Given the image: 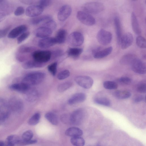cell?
<instances>
[{
	"mask_svg": "<svg viewBox=\"0 0 146 146\" xmlns=\"http://www.w3.org/2000/svg\"><path fill=\"white\" fill-rule=\"evenodd\" d=\"M83 49L81 48H70L67 52L68 55L74 58H77L82 53Z\"/></svg>",
	"mask_w": 146,
	"mask_h": 146,
	"instance_id": "obj_29",
	"label": "cell"
},
{
	"mask_svg": "<svg viewBox=\"0 0 146 146\" xmlns=\"http://www.w3.org/2000/svg\"><path fill=\"white\" fill-rule=\"evenodd\" d=\"M114 22L117 42L120 44L122 35L120 21L118 17L115 16L114 17Z\"/></svg>",
	"mask_w": 146,
	"mask_h": 146,
	"instance_id": "obj_22",
	"label": "cell"
},
{
	"mask_svg": "<svg viewBox=\"0 0 146 146\" xmlns=\"http://www.w3.org/2000/svg\"><path fill=\"white\" fill-rule=\"evenodd\" d=\"M38 96L37 91L35 89L31 88L25 94V100L28 102H32L35 101Z\"/></svg>",
	"mask_w": 146,
	"mask_h": 146,
	"instance_id": "obj_23",
	"label": "cell"
},
{
	"mask_svg": "<svg viewBox=\"0 0 146 146\" xmlns=\"http://www.w3.org/2000/svg\"><path fill=\"white\" fill-rule=\"evenodd\" d=\"M41 27L47 28L53 31L56 28V23L52 19L43 23Z\"/></svg>",
	"mask_w": 146,
	"mask_h": 146,
	"instance_id": "obj_36",
	"label": "cell"
},
{
	"mask_svg": "<svg viewBox=\"0 0 146 146\" xmlns=\"http://www.w3.org/2000/svg\"><path fill=\"white\" fill-rule=\"evenodd\" d=\"M9 88L12 90L25 94L31 88L28 84L21 82L11 84Z\"/></svg>",
	"mask_w": 146,
	"mask_h": 146,
	"instance_id": "obj_14",
	"label": "cell"
},
{
	"mask_svg": "<svg viewBox=\"0 0 146 146\" xmlns=\"http://www.w3.org/2000/svg\"><path fill=\"white\" fill-rule=\"evenodd\" d=\"M76 17L78 20L85 25L91 26L96 23L95 18L89 13L82 11H78Z\"/></svg>",
	"mask_w": 146,
	"mask_h": 146,
	"instance_id": "obj_7",
	"label": "cell"
},
{
	"mask_svg": "<svg viewBox=\"0 0 146 146\" xmlns=\"http://www.w3.org/2000/svg\"><path fill=\"white\" fill-rule=\"evenodd\" d=\"M11 112L19 113L21 112L24 108V104L22 100L18 97H11L8 101Z\"/></svg>",
	"mask_w": 146,
	"mask_h": 146,
	"instance_id": "obj_5",
	"label": "cell"
},
{
	"mask_svg": "<svg viewBox=\"0 0 146 146\" xmlns=\"http://www.w3.org/2000/svg\"><path fill=\"white\" fill-rule=\"evenodd\" d=\"M112 35L109 31L102 29L98 32L97 38L98 42L101 44L106 45L110 44L112 39Z\"/></svg>",
	"mask_w": 146,
	"mask_h": 146,
	"instance_id": "obj_8",
	"label": "cell"
},
{
	"mask_svg": "<svg viewBox=\"0 0 146 146\" xmlns=\"http://www.w3.org/2000/svg\"><path fill=\"white\" fill-rule=\"evenodd\" d=\"M112 50V47L110 46L103 50L100 49L98 50L94 53L93 55L95 58H102L110 54L111 53Z\"/></svg>",
	"mask_w": 146,
	"mask_h": 146,
	"instance_id": "obj_21",
	"label": "cell"
},
{
	"mask_svg": "<svg viewBox=\"0 0 146 146\" xmlns=\"http://www.w3.org/2000/svg\"><path fill=\"white\" fill-rule=\"evenodd\" d=\"M7 15L4 13L0 12V23L2 21Z\"/></svg>",
	"mask_w": 146,
	"mask_h": 146,
	"instance_id": "obj_53",
	"label": "cell"
},
{
	"mask_svg": "<svg viewBox=\"0 0 146 146\" xmlns=\"http://www.w3.org/2000/svg\"><path fill=\"white\" fill-rule=\"evenodd\" d=\"M30 35V33L29 31H26L22 33L17 38V44H20L22 42L29 36Z\"/></svg>",
	"mask_w": 146,
	"mask_h": 146,
	"instance_id": "obj_43",
	"label": "cell"
},
{
	"mask_svg": "<svg viewBox=\"0 0 146 146\" xmlns=\"http://www.w3.org/2000/svg\"><path fill=\"white\" fill-rule=\"evenodd\" d=\"M82 9L84 11L88 13L96 14L103 11L104 9V6L101 3L92 2L84 4Z\"/></svg>",
	"mask_w": 146,
	"mask_h": 146,
	"instance_id": "obj_2",
	"label": "cell"
},
{
	"mask_svg": "<svg viewBox=\"0 0 146 146\" xmlns=\"http://www.w3.org/2000/svg\"><path fill=\"white\" fill-rule=\"evenodd\" d=\"M144 100H145V98L141 95L137 94L135 95L133 98V100L135 103H138L141 102Z\"/></svg>",
	"mask_w": 146,
	"mask_h": 146,
	"instance_id": "obj_50",
	"label": "cell"
},
{
	"mask_svg": "<svg viewBox=\"0 0 146 146\" xmlns=\"http://www.w3.org/2000/svg\"><path fill=\"white\" fill-rule=\"evenodd\" d=\"M52 54H53L55 57H58L62 56L63 54V52L61 49H58L54 51Z\"/></svg>",
	"mask_w": 146,
	"mask_h": 146,
	"instance_id": "obj_51",
	"label": "cell"
},
{
	"mask_svg": "<svg viewBox=\"0 0 146 146\" xmlns=\"http://www.w3.org/2000/svg\"><path fill=\"white\" fill-rule=\"evenodd\" d=\"M136 58V56L134 54H126L123 56L121 58L120 60V63L122 65H131L134 60Z\"/></svg>",
	"mask_w": 146,
	"mask_h": 146,
	"instance_id": "obj_28",
	"label": "cell"
},
{
	"mask_svg": "<svg viewBox=\"0 0 146 146\" xmlns=\"http://www.w3.org/2000/svg\"><path fill=\"white\" fill-rule=\"evenodd\" d=\"M131 69L135 72L141 74H143L146 72L145 63L140 59L136 58L131 64Z\"/></svg>",
	"mask_w": 146,
	"mask_h": 146,
	"instance_id": "obj_11",
	"label": "cell"
},
{
	"mask_svg": "<svg viewBox=\"0 0 146 146\" xmlns=\"http://www.w3.org/2000/svg\"><path fill=\"white\" fill-rule=\"evenodd\" d=\"M70 142L75 146H84L85 144V140L80 136L72 137Z\"/></svg>",
	"mask_w": 146,
	"mask_h": 146,
	"instance_id": "obj_35",
	"label": "cell"
},
{
	"mask_svg": "<svg viewBox=\"0 0 146 146\" xmlns=\"http://www.w3.org/2000/svg\"><path fill=\"white\" fill-rule=\"evenodd\" d=\"M115 96L120 99H125L128 98L131 95V93L126 90H117L114 93Z\"/></svg>",
	"mask_w": 146,
	"mask_h": 146,
	"instance_id": "obj_31",
	"label": "cell"
},
{
	"mask_svg": "<svg viewBox=\"0 0 146 146\" xmlns=\"http://www.w3.org/2000/svg\"><path fill=\"white\" fill-rule=\"evenodd\" d=\"M104 88L108 90H115L118 87L117 84L115 82L111 81H106L103 84Z\"/></svg>",
	"mask_w": 146,
	"mask_h": 146,
	"instance_id": "obj_38",
	"label": "cell"
},
{
	"mask_svg": "<svg viewBox=\"0 0 146 146\" xmlns=\"http://www.w3.org/2000/svg\"><path fill=\"white\" fill-rule=\"evenodd\" d=\"M21 138L18 135H11L8 136L6 139L5 143L14 146L19 144Z\"/></svg>",
	"mask_w": 146,
	"mask_h": 146,
	"instance_id": "obj_32",
	"label": "cell"
},
{
	"mask_svg": "<svg viewBox=\"0 0 146 146\" xmlns=\"http://www.w3.org/2000/svg\"><path fill=\"white\" fill-rule=\"evenodd\" d=\"M45 117L51 123L56 125L58 123L57 116L54 113L51 112H48L45 115Z\"/></svg>",
	"mask_w": 146,
	"mask_h": 146,
	"instance_id": "obj_34",
	"label": "cell"
},
{
	"mask_svg": "<svg viewBox=\"0 0 146 146\" xmlns=\"http://www.w3.org/2000/svg\"><path fill=\"white\" fill-rule=\"evenodd\" d=\"M62 121L64 123L67 124H71L70 119V115L67 114L62 115L61 117Z\"/></svg>",
	"mask_w": 146,
	"mask_h": 146,
	"instance_id": "obj_46",
	"label": "cell"
},
{
	"mask_svg": "<svg viewBox=\"0 0 146 146\" xmlns=\"http://www.w3.org/2000/svg\"><path fill=\"white\" fill-rule=\"evenodd\" d=\"M85 115V112L82 108H79L74 111L70 115V124L79 125L83 121Z\"/></svg>",
	"mask_w": 146,
	"mask_h": 146,
	"instance_id": "obj_9",
	"label": "cell"
},
{
	"mask_svg": "<svg viewBox=\"0 0 146 146\" xmlns=\"http://www.w3.org/2000/svg\"><path fill=\"white\" fill-rule=\"evenodd\" d=\"M32 54L34 60L44 64L49 61L52 56V52L49 50H35Z\"/></svg>",
	"mask_w": 146,
	"mask_h": 146,
	"instance_id": "obj_3",
	"label": "cell"
},
{
	"mask_svg": "<svg viewBox=\"0 0 146 146\" xmlns=\"http://www.w3.org/2000/svg\"><path fill=\"white\" fill-rule=\"evenodd\" d=\"M20 1L22 3L29 5H34L36 2L34 0H21Z\"/></svg>",
	"mask_w": 146,
	"mask_h": 146,
	"instance_id": "obj_52",
	"label": "cell"
},
{
	"mask_svg": "<svg viewBox=\"0 0 146 146\" xmlns=\"http://www.w3.org/2000/svg\"><path fill=\"white\" fill-rule=\"evenodd\" d=\"M5 143L3 141H0V146H5Z\"/></svg>",
	"mask_w": 146,
	"mask_h": 146,
	"instance_id": "obj_54",
	"label": "cell"
},
{
	"mask_svg": "<svg viewBox=\"0 0 146 146\" xmlns=\"http://www.w3.org/2000/svg\"><path fill=\"white\" fill-rule=\"evenodd\" d=\"M86 96L84 93L80 92L73 95L68 100L70 105H73L84 102L86 100Z\"/></svg>",
	"mask_w": 146,
	"mask_h": 146,
	"instance_id": "obj_17",
	"label": "cell"
},
{
	"mask_svg": "<svg viewBox=\"0 0 146 146\" xmlns=\"http://www.w3.org/2000/svg\"><path fill=\"white\" fill-rule=\"evenodd\" d=\"M56 44L54 37H48L40 40L38 42V46L42 48L50 47Z\"/></svg>",
	"mask_w": 146,
	"mask_h": 146,
	"instance_id": "obj_18",
	"label": "cell"
},
{
	"mask_svg": "<svg viewBox=\"0 0 146 146\" xmlns=\"http://www.w3.org/2000/svg\"><path fill=\"white\" fill-rule=\"evenodd\" d=\"M67 36V32L66 30L63 29H59L57 32L55 37H54L56 44H61L65 42Z\"/></svg>",
	"mask_w": 146,
	"mask_h": 146,
	"instance_id": "obj_24",
	"label": "cell"
},
{
	"mask_svg": "<svg viewBox=\"0 0 146 146\" xmlns=\"http://www.w3.org/2000/svg\"><path fill=\"white\" fill-rule=\"evenodd\" d=\"M67 42L72 46H78L81 45L84 42V38L83 35L78 32H74L68 36Z\"/></svg>",
	"mask_w": 146,
	"mask_h": 146,
	"instance_id": "obj_6",
	"label": "cell"
},
{
	"mask_svg": "<svg viewBox=\"0 0 146 146\" xmlns=\"http://www.w3.org/2000/svg\"><path fill=\"white\" fill-rule=\"evenodd\" d=\"M137 90L140 93H144L146 92V84L145 83L142 82L139 84L137 86Z\"/></svg>",
	"mask_w": 146,
	"mask_h": 146,
	"instance_id": "obj_44",
	"label": "cell"
},
{
	"mask_svg": "<svg viewBox=\"0 0 146 146\" xmlns=\"http://www.w3.org/2000/svg\"><path fill=\"white\" fill-rule=\"evenodd\" d=\"M52 32L47 28L40 27L35 30L34 34L37 37L43 38L49 37L51 35Z\"/></svg>",
	"mask_w": 146,
	"mask_h": 146,
	"instance_id": "obj_19",
	"label": "cell"
},
{
	"mask_svg": "<svg viewBox=\"0 0 146 146\" xmlns=\"http://www.w3.org/2000/svg\"><path fill=\"white\" fill-rule=\"evenodd\" d=\"M52 16L49 15H40L38 16L33 17L30 20V23L32 25H36L40 23L46 22L52 20Z\"/></svg>",
	"mask_w": 146,
	"mask_h": 146,
	"instance_id": "obj_20",
	"label": "cell"
},
{
	"mask_svg": "<svg viewBox=\"0 0 146 146\" xmlns=\"http://www.w3.org/2000/svg\"><path fill=\"white\" fill-rule=\"evenodd\" d=\"M118 81L121 84L128 85L131 82V80L130 78L127 77H122L120 78Z\"/></svg>",
	"mask_w": 146,
	"mask_h": 146,
	"instance_id": "obj_45",
	"label": "cell"
},
{
	"mask_svg": "<svg viewBox=\"0 0 146 146\" xmlns=\"http://www.w3.org/2000/svg\"><path fill=\"white\" fill-rule=\"evenodd\" d=\"M25 11V10L23 7L22 6H19L15 9L14 14L15 16H19L23 14Z\"/></svg>",
	"mask_w": 146,
	"mask_h": 146,
	"instance_id": "obj_49",
	"label": "cell"
},
{
	"mask_svg": "<svg viewBox=\"0 0 146 146\" xmlns=\"http://www.w3.org/2000/svg\"><path fill=\"white\" fill-rule=\"evenodd\" d=\"M5 146H13L11 145H10L8 144H7V143H5Z\"/></svg>",
	"mask_w": 146,
	"mask_h": 146,
	"instance_id": "obj_56",
	"label": "cell"
},
{
	"mask_svg": "<svg viewBox=\"0 0 146 146\" xmlns=\"http://www.w3.org/2000/svg\"><path fill=\"white\" fill-rule=\"evenodd\" d=\"M11 28V26H9L5 28L0 29V39L4 37L7 35Z\"/></svg>",
	"mask_w": 146,
	"mask_h": 146,
	"instance_id": "obj_47",
	"label": "cell"
},
{
	"mask_svg": "<svg viewBox=\"0 0 146 146\" xmlns=\"http://www.w3.org/2000/svg\"><path fill=\"white\" fill-rule=\"evenodd\" d=\"M57 63L53 62L48 66V69L49 72L53 76H55L56 73Z\"/></svg>",
	"mask_w": 146,
	"mask_h": 146,
	"instance_id": "obj_41",
	"label": "cell"
},
{
	"mask_svg": "<svg viewBox=\"0 0 146 146\" xmlns=\"http://www.w3.org/2000/svg\"><path fill=\"white\" fill-rule=\"evenodd\" d=\"M131 21L132 28L134 32L137 35H139L141 31L137 17L134 12H132L131 16Z\"/></svg>",
	"mask_w": 146,
	"mask_h": 146,
	"instance_id": "obj_25",
	"label": "cell"
},
{
	"mask_svg": "<svg viewBox=\"0 0 146 146\" xmlns=\"http://www.w3.org/2000/svg\"><path fill=\"white\" fill-rule=\"evenodd\" d=\"M72 85L70 82H66L59 84L57 87L58 91L60 92H64L69 89Z\"/></svg>",
	"mask_w": 146,
	"mask_h": 146,
	"instance_id": "obj_39",
	"label": "cell"
},
{
	"mask_svg": "<svg viewBox=\"0 0 146 146\" xmlns=\"http://www.w3.org/2000/svg\"><path fill=\"white\" fill-rule=\"evenodd\" d=\"M76 83L80 86L85 89L91 88L93 84V80L90 76H79L74 78Z\"/></svg>",
	"mask_w": 146,
	"mask_h": 146,
	"instance_id": "obj_10",
	"label": "cell"
},
{
	"mask_svg": "<svg viewBox=\"0 0 146 146\" xmlns=\"http://www.w3.org/2000/svg\"><path fill=\"white\" fill-rule=\"evenodd\" d=\"M70 75L69 71L68 70H66L59 72L57 75V78L59 80H62L68 77Z\"/></svg>",
	"mask_w": 146,
	"mask_h": 146,
	"instance_id": "obj_42",
	"label": "cell"
},
{
	"mask_svg": "<svg viewBox=\"0 0 146 146\" xmlns=\"http://www.w3.org/2000/svg\"><path fill=\"white\" fill-rule=\"evenodd\" d=\"M36 50V48L32 46L22 45L18 48L17 52L21 54H26L33 53Z\"/></svg>",
	"mask_w": 146,
	"mask_h": 146,
	"instance_id": "obj_30",
	"label": "cell"
},
{
	"mask_svg": "<svg viewBox=\"0 0 146 146\" xmlns=\"http://www.w3.org/2000/svg\"><path fill=\"white\" fill-rule=\"evenodd\" d=\"M11 113L8 101L3 98H0V124L6 121Z\"/></svg>",
	"mask_w": 146,
	"mask_h": 146,
	"instance_id": "obj_4",
	"label": "cell"
},
{
	"mask_svg": "<svg viewBox=\"0 0 146 146\" xmlns=\"http://www.w3.org/2000/svg\"><path fill=\"white\" fill-rule=\"evenodd\" d=\"M83 131L80 129L76 127H70L65 132L66 135L72 137L80 136L83 134Z\"/></svg>",
	"mask_w": 146,
	"mask_h": 146,
	"instance_id": "obj_27",
	"label": "cell"
},
{
	"mask_svg": "<svg viewBox=\"0 0 146 146\" xmlns=\"http://www.w3.org/2000/svg\"><path fill=\"white\" fill-rule=\"evenodd\" d=\"M44 64L41 63L34 60H28L24 62L22 65L23 68L28 69L34 68H41L44 66Z\"/></svg>",
	"mask_w": 146,
	"mask_h": 146,
	"instance_id": "obj_26",
	"label": "cell"
},
{
	"mask_svg": "<svg viewBox=\"0 0 146 146\" xmlns=\"http://www.w3.org/2000/svg\"><path fill=\"white\" fill-rule=\"evenodd\" d=\"M52 2V1L50 0H40L39 1L38 3L39 5L44 8L50 5Z\"/></svg>",
	"mask_w": 146,
	"mask_h": 146,
	"instance_id": "obj_48",
	"label": "cell"
},
{
	"mask_svg": "<svg viewBox=\"0 0 146 146\" xmlns=\"http://www.w3.org/2000/svg\"><path fill=\"white\" fill-rule=\"evenodd\" d=\"M7 1L6 0H0V5L3 4Z\"/></svg>",
	"mask_w": 146,
	"mask_h": 146,
	"instance_id": "obj_55",
	"label": "cell"
},
{
	"mask_svg": "<svg viewBox=\"0 0 146 146\" xmlns=\"http://www.w3.org/2000/svg\"><path fill=\"white\" fill-rule=\"evenodd\" d=\"M45 74L40 72H33L26 74L22 79V82L30 86L38 85L44 80Z\"/></svg>",
	"mask_w": 146,
	"mask_h": 146,
	"instance_id": "obj_1",
	"label": "cell"
},
{
	"mask_svg": "<svg viewBox=\"0 0 146 146\" xmlns=\"http://www.w3.org/2000/svg\"><path fill=\"white\" fill-rule=\"evenodd\" d=\"M27 26L24 25L18 26L11 30L8 34L7 37L10 38L14 39L27 31Z\"/></svg>",
	"mask_w": 146,
	"mask_h": 146,
	"instance_id": "obj_16",
	"label": "cell"
},
{
	"mask_svg": "<svg viewBox=\"0 0 146 146\" xmlns=\"http://www.w3.org/2000/svg\"><path fill=\"white\" fill-rule=\"evenodd\" d=\"M133 38L132 34L130 33H127L122 36L120 44L121 48L125 49L128 48L132 44Z\"/></svg>",
	"mask_w": 146,
	"mask_h": 146,
	"instance_id": "obj_15",
	"label": "cell"
},
{
	"mask_svg": "<svg viewBox=\"0 0 146 146\" xmlns=\"http://www.w3.org/2000/svg\"><path fill=\"white\" fill-rule=\"evenodd\" d=\"M72 12V9L70 5H63L60 9L58 12V19L61 22L65 21L70 16Z\"/></svg>",
	"mask_w": 146,
	"mask_h": 146,
	"instance_id": "obj_13",
	"label": "cell"
},
{
	"mask_svg": "<svg viewBox=\"0 0 146 146\" xmlns=\"http://www.w3.org/2000/svg\"><path fill=\"white\" fill-rule=\"evenodd\" d=\"M136 43L137 46L140 48H146L145 39L141 36H139L136 37Z\"/></svg>",
	"mask_w": 146,
	"mask_h": 146,
	"instance_id": "obj_40",
	"label": "cell"
},
{
	"mask_svg": "<svg viewBox=\"0 0 146 146\" xmlns=\"http://www.w3.org/2000/svg\"><path fill=\"white\" fill-rule=\"evenodd\" d=\"M94 102L96 104L106 106H110L111 102L108 98L105 97L97 98L95 99Z\"/></svg>",
	"mask_w": 146,
	"mask_h": 146,
	"instance_id": "obj_33",
	"label": "cell"
},
{
	"mask_svg": "<svg viewBox=\"0 0 146 146\" xmlns=\"http://www.w3.org/2000/svg\"><path fill=\"white\" fill-rule=\"evenodd\" d=\"M44 10V8L39 5H34L28 7L25 11L26 15L34 17L40 15Z\"/></svg>",
	"mask_w": 146,
	"mask_h": 146,
	"instance_id": "obj_12",
	"label": "cell"
},
{
	"mask_svg": "<svg viewBox=\"0 0 146 146\" xmlns=\"http://www.w3.org/2000/svg\"><path fill=\"white\" fill-rule=\"evenodd\" d=\"M40 117V113H35L29 120L28 124L31 125H34L37 124L39 122Z\"/></svg>",
	"mask_w": 146,
	"mask_h": 146,
	"instance_id": "obj_37",
	"label": "cell"
}]
</instances>
